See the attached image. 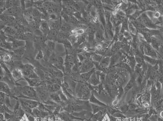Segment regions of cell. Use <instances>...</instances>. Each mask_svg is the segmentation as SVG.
Masks as SVG:
<instances>
[{"label":"cell","instance_id":"5","mask_svg":"<svg viewBox=\"0 0 163 121\" xmlns=\"http://www.w3.org/2000/svg\"><path fill=\"white\" fill-rule=\"evenodd\" d=\"M33 7L25 9L23 11L24 18L29 24L34 21L32 14Z\"/></svg>","mask_w":163,"mask_h":121},{"label":"cell","instance_id":"18","mask_svg":"<svg viewBox=\"0 0 163 121\" xmlns=\"http://www.w3.org/2000/svg\"><path fill=\"white\" fill-rule=\"evenodd\" d=\"M21 6V2L19 1H6L5 8L7 9L13 7H19Z\"/></svg>","mask_w":163,"mask_h":121},{"label":"cell","instance_id":"8","mask_svg":"<svg viewBox=\"0 0 163 121\" xmlns=\"http://www.w3.org/2000/svg\"><path fill=\"white\" fill-rule=\"evenodd\" d=\"M39 29L41 32L43 33L44 36H46L48 34L51 29L47 21L45 20H42L41 24H40Z\"/></svg>","mask_w":163,"mask_h":121},{"label":"cell","instance_id":"22","mask_svg":"<svg viewBox=\"0 0 163 121\" xmlns=\"http://www.w3.org/2000/svg\"><path fill=\"white\" fill-rule=\"evenodd\" d=\"M44 57L45 56H44L43 51H42L41 49H40V50H38L37 54L35 55V59L36 60H40L43 59Z\"/></svg>","mask_w":163,"mask_h":121},{"label":"cell","instance_id":"19","mask_svg":"<svg viewBox=\"0 0 163 121\" xmlns=\"http://www.w3.org/2000/svg\"><path fill=\"white\" fill-rule=\"evenodd\" d=\"M45 45L47 49L50 52H51L52 51H53L55 48V43L54 41L50 40H47L45 42Z\"/></svg>","mask_w":163,"mask_h":121},{"label":"cell","instance_id":"6","mask_svg":"<svg viewBox=\"0 0 163 121\" xmlns=\"http://www.w3.org/2000/svg\"><path fill=\"white\" fill-rule=\"evenodd\" d=\"M81 98L84 99H90L91 94L90 89L87 85L83 84L80 87L79 91Z\"/></svg>","mask_w":163,"mask_h":121},{"label":"cell","instance_id":"9","mask_svg":"<svg viewBox=\"0 0 163 121\" xmlns=\"http://www.w3.org/2000/svg\"><path fill=\"white\" fill-rule=\"evenodd\" d=\"M3 31L4 32L6 36L9 37H14L17 33V31L14 27L8 26H5L3 28Z\"/></svg>","mask_w":163,"mask_h":121},{"label":"cell","instance_id":"25","mask_svg":"<svg viewBox=\"0 0 163 121\" xmlns=\"http://www.w3.org/2000/svg\"><path fill=\"white\" fill-rule=\"evenodd\" d=\"M128 109H129V106L127 105H123L120 107V110L123 113L127 112Z\"/></svg>","mask_w":163,"mask_h":121},{"label":"cell","instance_id":"1","mask_svg":"<svg viewBox=\"0 0 163 121\" xmlns=\"http://www.w3.org/2000/svg\"><path fill=\"white\" fill-rule=\"evenodd\" d=\"M19 101L21 105L28 108L31 110L37 107L40 103L38 101L35 100L23 98H19Z\"/></svg>","mask_w":163,"mask_h":121},{"label":"cell","instance_id":"21","mask_svg":"<svg viewBox=\"0 0 163 121\" xmlns=\"http://www.w3.org/2000/svg\"><path fill=\"white\" fill-rule=\"evenodd\" d=\"M91 107H92V109L93 114H96L98 112L100 111V110H102L104 108V107H101L100 106L96 105L92 103L91 104Z\"/></svg>","mask_w":163,"mask_h":121},{"label":"cell","instance_id":"7","mask_svg":"<svg viewBox=\"0 0 163 121\" xmlns=\"http://www.w3.org/2000/svg\"><path fill=\"white\" fill-rule=\"evenodd\" d=\"M14 37L16 39L25 41L32 39L33 38V35L31 32H26L21 34H16Z\"/></svg>","mask_w":163,"mask_h":121},{"label":"cell","instance_id":"2","mask_svg":"<svg viewBox=\"0 0 163 121\" xmlns=\"http://www.w3.org/2000/svg\"><path fill=\"white\" fill-rule=\"evenodd\" d=\"M0 47L7 50H12L11 42H9L8 37L3 30L0 31Z\"/></svg>","mask_w":163,"mask_h":121},{"label":"cell","instance_id":"16","mask_svg":"<svg viewBox=\"0 0 163 121\" xmlns=\"http://www.w3.org/2000/svg\"><path fill=\"white\" fill-rule=\"evenodd\" d=\"M25 52V47H22L17 49L13 50V53L14 54V57H16L17 59H20L22 58Z\"/></svg>","mask_w":163,"mask_h":121},{"label":"cell","instance_id":"12","mask_svg":"<svg viewBox=\"0 0 163 121\" xmlns=\"http://www.w3.org/2000/svg\"><path fill=\"white\" fill-rule=\"evenodd\" d=\"M0 91L5 93L8 96L11 95V90L6 83L3 82H0Z\"/></svg>","mask_w":163,"mask_h":121},{"label":"cell","instance_id":"29","mask_svg":"<svg viewBox=\"0 0 163 121\" xmlns=\"http://www.w3.org/2000/svg\"><path fill=\"white\" fill-rule=\"evenodd\" d=\"M20 121H29L28 119L27 116L25 115V114H24L23 116L20 119Z\"/></svg>","mask_w":163,"mask_h":121},{"label":"cell","instance_id":"26","mask_svg":"<svg viewBox=\"0 0 163 121\" xmlns=\"http://www.w3.org/2000/svg\"><path fill=\"white\" fill-rule=\"evenodd\" d=\"M6 106L0 105V113L3 114L5 112Z\"/></svg>","mask_w":163,"mask_h":121},{"label":"cell","instance_id":"13","mask_svg":"<svg viewBox=\"0 0 163 121\" xmlns=\"http://www.w3.org/2000/svg\"><path fill=\"white\" fill-rule=\"evenodd\" d=\"M47 87L50 93L58 92L61 89V85L59 84H47Z\"/></svg>","mask_w":163,"mask_h":121},{"label":"cell","instance_id":"15","mask_svg":"<svg viewBox=\"0 0 163 121\" xmlns=\"http://www.w3.org/2000/svg\"><path fill=\"white\" fill-rule=\"evenodd\" d=\"M89 100H90V102L94 104L103 107H107V106L105 104L99 100H98L97 98H96L94 97V96L93 94H92V95L90 96Z\"/></svg>","mask_w":163,"mask_h":121},{"label":"cell","instance_id":"28","mask_svg":"<svg viewBox=\"0 0 163 121\" xmlns=\"http://www.w3.org/2000/svg\"><path fill=\"white\" fill-rule=\"evenodd\" d=\"M4 76V73L3 70L1 65L0 64V78H3Z\"/></svg>","mask_w":163,"mask_h":121},{"label":"cell","instance_id":"20","mask_svg":"<svg viewBox=\"0 0 163 121\" xmlns=\"http://www.w3.org/2000/svg\"><path fill=\"white\" fill-rule=\"evenodd\" d=\"M12 59V56H11V54H9V53H6V54H4L2 58V60L6 63H7L11 62Z\"/></svg>","mask_w":163,"mask_h":121},{"label":"cell","instance_id":"17","mask_svg":"<svg viewBox=\"0 0 163 121\" xmlns=\"http://www.w3.org/2000/svg\"><path fill=\"white\" fill-rule=\"evenodd\" d=\"M49 98L52 101L56 103L57 104H61L63 103L58 92L50 93L49 95Z\"/></svg>","mask_w":163,"mask_h":121},{"label":"cell","instance_id":"11","mask_svg":"<svg viewBox=\"0 0 163 121\" xmlns=\"http://www.w3.org/2000/svg\"><path fill=\"white\" fill-rule=\"evenodd\" d=\"M16 18L13 16H7L2 14L0 16V20L4 25L8 26L14 22Z\"/></svg>","mask_w":163,"mask_h":121},{"label":"cell","instance_id":"4","mask_svg":"<svg viewBox=\"0 0 163 121\" xmlns=\"http://www.w3.org/2000/svg\"><path fill=\"white\" fill-rule=\"evenodd\" d=\"M11 76L12 79L16 82H18V81L24 79L21 70L19 68H15L12 70Z\"/></svg>","mask_w":163,"mask_h":121},{"label":"cell","instance_id":"24","mask_svg":"<svg viewBox=\"0 0 163 121\" xmlns=\"http://www.w3.org/2000/svg\"><path fill=\"white\" fill-rule=\"evenodd\" d=\"M133 81H130V82L128 83V84L125 87V88H124V91H125V93L128 92V90L132 88V87L133 86Z\"/></svg>","mask_w":163,"mask_h":121},{"label":"cell","instance_id":"3","mask_svg":"<svg viewBox=\"0 0 163 121\" xmlns=\"http://www.w3.org/2000/svg\"><path fill=\"white\" fill-rule=\"evenodd\" d=\"M22 11L21 9L19 7H13L6 9L2 14L5 16H13L16 18L20 16Z\"/></svg>","mask_w":163,"mask_h":121},{"label":"cell","instance_id":"27","mask_svg":"<svg viewBox=\"0 0 163 121\" xmlns=\"http://www.w3.org/2000/svg\"><path fill=\"white\" fill-rule=\"evenodd\" d=\"M100 120L101 121H110V118L106 114L104 115Z\"/></svg>","mask_w":163,"mask_h":121},{"label":"cell","instance_id":"14","mask_svg":"<svg viewBox=\"0 0 163 121\" xmlns=\"http://www.w3.org/2000/svg\"><path fill=\"white\" fill-rule=\"evenodd\" d=\"M47 22L51 29L59 31V29H60L61 22L60 21V19L56 20H49Z\"/></svg>","mask_w":163,"mask_h":121},{"label":"cell","instance_id":"23","mask_svg":"<svg viewBox=\"0 0 163 121\" xmlns=\"http://www.w3.org/2000/svg\"><path fill=\"white\" fill-rule=\"evenodd\" d=\"M90 73H83L80 75L79 79L82 82H86L90 79Z\"/></svg>","mask_w":163,"mask_h":121},{"label":"cell","instance_id":"10","mask_svg":"<svg viewBox=\"0 0 163 121\" xmlns=\"http://www.w3.org/2000/svg\"><path fill=\"white\" fill-rule=\"evenodd\" d=\"M10 42L11 43L12 50L25 47V41L20 40L16 39H15Z\"/></svg>","mask_w":163,"mask_h":121}]
</instances>
